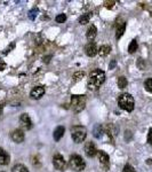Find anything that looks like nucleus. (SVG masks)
Returning a JSON list of instances; mask_svg holds the SVG:
<instances>
[{"label": "nucleus", "mask_w": 152, "mask_h": 172, "mask_svg": "<svg viewBox=\"0 0 152 172\" xmlns=\"http://www.w3.org/2000/svg\"><path fill=\"white\" fill-rule=\"evenodd\" d=\"M105 80V74L103 70L100 69H95L90 72L88 82H87V87L90 91H96L100 89L102 84Z\"/></svg>", "instance_id": "nucleus-1"}, {"label": "nucleus", "mask_w": 152, "mask_h": 172, "mask_svg": "<svg viewBox=\"0 0 152 172\" xmlns=\"http://www.w3.org/2000/svg\"><path fill=\"white\" fill-rule=\"evenodd\" d=\"M118 105L121 109L130 112L134 110L135 101H134V97H131L129 93H123L118 97Z\"/></svg>", "instance_id": "nucleus-2"}, {"label": "nucleus", "mask_w": 152, "mask_h": 172, "mask_svg": "<svg viewBox=\"0 0 152 172\" xmlns=\"http://www.w3.org/2000/svg\"><path fill=\"white\" fill-rule=\"evenodd\" d=\"M71 137H72V140L76 143H81L87 137L86 127L81 126V125L72 126L71 127Z\"/></svg>", "instance_id": "nucleus-3"}, {"label": "nucleus", "mask_w": 152, "mask_h": 172, "mask_svg": "<svg viewBox=\"0 0 152 172\" xmlns=\"http://www.w3.org/2000/svg\"><path fill=\"white\" fill-rule=\"evenodd\" d=\"M69 166L72 169L73 171H82L86 166V163L84 161V158L80 156V155H77V154H73L70 156V159H69Z\"/></svg>", "instance_id": "nucleus-4"}, {"label": "nucleus", "mask_w": 152, "mask_h": 172, "mask_svg": "<svg viewBox=\"0 0 152 172\" xmlns=\"http://www.w3.org/2000/svg\"><path fill=\"white\" fill-rule=\"evenodd\" d=\"M86 106V97L85 95H72L71 97V108L74 112H80L84 110Z\"/></svg>", "instance_id": "nucleus-5"}, {"label": "nucleus", "mask_w": 152, "mask_h": 172, "mask_svg": "<svg viewBox=\"0 0 152 172\" xmlns=\"http://www.w3.org/2000/svg\"><path fill=\"white\" fill-rule=\"evenodd\" d=\"M53 164H54V168L58 170V171H64L65 170V161L64 157L62 156L61 154H55L54 157H53Z\"/></svg>", "instance_id": "nucleus-6"}, {"label": "nucleus", "mask_w": 152, "mask_h": 172, "mask_svg": "<svg viewBox=\"0 0 152 172\" xmlns=\"http://www.w3.org/2000/svg\"><path fill=\"white\" fill-rule=\"evenodd\" d=\"M20 126L23 130H30L32 127V120L28 114H22L20 117Z\"/></svg>", "instance_id": "nucleus-7"}, {"label": "nucleus", "mask_w": 152, "mask_h": 172, "mask_svg": "<svg viewBox=\"0 0 152 172\" xmlns=\"http://www.w3.org/2000/svg\"><path fill=\"white\" fill-rule=\"evenodd\" d=\"M85 52H86L87 56L93 58L98 53V48H97V46H96L94 41H89L86 45V47H85Z\"/></svg>", "instance_id": "nucleus-8"}, {"label": "nucleus", "mask_w": 152, "mask_h": 172, "mask_svg": "<svg viewBox=\"0 0 152 172\" xmlns=\"http://www.w3.org/2000/svg\"><path fill=\"white\" fill-rule=\"evenodd\" d=\"M97 148H96V146H95L94 142L89 141L86 143V146H85V153H86V155L88 157H94L95 155H97Z\"/></svg>", "instance_id": "nucleus-9"}, {"label": "nucleus", "mask_w": 152, "mask_h": 172, "mask_svg": "<svg viewBox=\"0 0 152 172\" xmlns=\"http://www.w3.org/2000/svg\"><path fill=\"white\" fill-rule=\"evenodd\" d=\"M97 157H98L100 163H101L105 169H108L109 165H110V158H109L108 154H106L105 151H103V150H98V151H97Z\"/></svg>", "instance_id": "nucleus-10"}, {"label": "nucleus", "mask_w": 152, "mask_h": 172, "mask_svg": "<svg viewBox=\"0 0 152 172\" xmlns=\"http://www.w3.org/2000/svg\"><path fill=\"white\" fill-rule=\"evenodd\" d=\"M24 132L20 130V128H17V130H14L13 132H12V139H13V141L16 142V143H21V142L24 141Z\"/></svg>", "instance_id": "nucleus-11"}, {"label": "nucleus", "mask_w": 152, "mask_h": 172, "mask_svg": "<svg viewBox=\"0 0 152 172\" xmlns=\"http://www.w3.org/2000/svg\"><path fill=\"white\" fill-rule=\"evenodd\" d=\"M43 94H45V87H43V86H37V87H35L33 90L31 91V93H30L31 97H32V99H36V100L43 97Z\"/></svg>", "instance_id": "nucleus-12"}, {"label": "nucleus", "mask_w": 152, "mask_h": 172, "mask_svg": "<svg viewBox=\"0 0 152 172\" xmlns=\"http://www.w3.org/2000/svg\"><path fill=\"white\" fill-rule=\"evenodd\" d=\"M64 132H65V127L64 126H57L55 128V131H54V133H53V137H54V140L55 141H59L61 140V138L64 135Z\"/></svg>", "instance_id": "nucleus-13"}, {"label": "nucleus", "mask_w": 152, "mask_h": 172, "mask_svg": "<svg viewBox=\"0 0 152 172\" xmlns=\"http://www.w3.org/2000/svg\"><path fill=\"white\" fill-rule=\"evenodd\" d=\"M96 35H97V29H96V27H95V25H90V27L87 29V32H86L87 39L92 41V40L96 37Z\"/></svg>", "instance_id": "nucleus-14"}, {"label": "nucleus", "mask_w": 152, "mask_h": 172, "mask_svg": "<svg viewBox=\"0 0 152 172\" xmlns=\"http://www.w3.org/2000/svg\"><path fill=\"white\" fill-rule=\"evenodd\" d=\"M10 157L2 148H0V165H7L9 163Z\"/></svg>", "instance_id": "nucleus-15"}, {"label": "nucleus", "mask_w": 152, "mask_h": 172, "mask_svg": "<svg viewBox=\"0 0 152 172\" xmlns=\"http://www.w3.org/2000/svg\"><path fill=\"white\" fill-rule=\"evenodd\" d=\"M125 30H126V23L121 22L120 24H118V27H117V33H116V38H117V39L121 38V36L123 35Z\"/></svg>", "instance_id": "nucleus-16"}, {"label": "nucleus", "mask_w": 152, "mask_h": 172, "mask_svg": "<svg viewBox=\"0 0 152 172\" xmlns=\"http://www.w3.org/2000/svg\"><path fill=\"white\" fill-rule=\"evenodd\" d=\"M110 52H111V46L109 45H103L98 48V54L101 56H106V55L110 54Z\"/></svg>", "instance_id": "nucleus-17"}, {"label": "nucleus", "mask_w": 152, "mask_h": 172, "mask_svg": "<svg viewBox=\"0 0 152 172\" xmlns=\"http://www.w3.org/2000/svg\"><path fill=\"white\" fill-rule=\"evenodd\" d=\"M90 17H92V13H85V14H82V15L79 17V23L80 24H87V23L89 22V20H90Z\"/></svg>", "instance_id": "nucleus-18"}, {"label": "nucleus", "mask_w": 152, "mask_h": 172, "mask_svg": "<svg viewBox=\"0 0 152 172\" xmlns=\"http://www.w3.org/2000/svg\"><path fill=\"white\" fill-rule=\"evenodd\" d=\"M117 84H118V87H119V89H125V87H127V84H128L127 78L123 77V76L119 77L118 80H117Z\"/></svg>", "instance_id": "nucleus-19"}, {"label": "nucleus", "mask_w": 152, "mask_h": 172, "mask_svg": "<svg viewBox=\"0 0 152 172\" xmlns=\"http://www.w3.org/2000/svg\"><path fill=\"white\" fill-rule=\"evenodd\" d=\"M12 172H29V170L26 169V166H24L23 164H16L13 166Z\"/></svg>", "instance_id": "nucleus-20"}, {"label": "nucleus", "mask_w": 152, "mask_h": 172, "mask_svg": "<svg viewBox=\"0 0 152 172\" xmlns=\"http://www.w3.org/2000/svg\"><path fill=\"white\" fill-rule=\"evenodd\" d=\"M137 41L135 40V39H133L131 41H130L129 46H128V52L130 53V54H133V53H135L136 51H137Z\"/></svg>", "instance_id": "nucleus-21"}, {"label": "nucleus", "mask_w": 152, "mask_h": 172, "mask_svg": "<svg viewBox=\"0 0 152 172\" xmlns=\"http://www.w3.org/2000/svg\"><path fill=\"white\" fill-rule=\"evenodd\" d=\"M103 132H104L103 126H102V125H96L94 128V137L95 138H101Z\"/></svg>", "instance_id": "nucleus-22"}, {"label": "nucleus", "mask_w": 152, "mask_h": 172, "mask_svg": "<svg viewBox=\"0 0 152 172\" xmlns=\"http://www.w3.org/2000/svg\"><path fill=\"white\" fill-rule=\"evenodd\" d=\"M144 87L149 93H152V78H148V79L145 80Z\"/></svg>", "instance_id": "nucleus-23"}, {"label": "nucleus", "mask_w": 152, "mask_h": 172, "mask_svg": "<svg viewBox=\"0 0 152 172\" xmlns=\"http://www.w3.org/2000/svg\"><path fill=\"white\" fill-rule=\"evenodd\" d=\"M84 76H85V72H84V71H78V72H76L74 76H73L74 82H78V80H80V79H82Z\"/></svg>", "instance_id": "nucleus-24"}, {"label": "nucleus", "mask_w": 152, "mask_h": 172, "mask_svg": "<svg viewBox=\"0 0 152 172\" xmlns=\"http://www.w3.org/2000/svg\"><path fill=\"white\" fill-rule=\"evenodd\" d=\"M55 21L57 23H64L65 21H66V15H65V14H59V15L56 16Z\"/></svg>", "instance_id": "nucleus-25"}, {"label": "nucleus", "mask_w": 152, "mask_h": 172, "mask_svg": "<svg viewBox=\"0 0 152 172\" xmlns=\"http://www.w3.org/2000/svg\"><path fill=\"white\" fill-rule=\"evenodd\" d=\"M37 13H38V9H37V8H33V9H32V10L29 13V18H30V20H32V21H33V20L36 18Z\"/></svg>", "instance_id": "nucleus-26"}, {"label": "nucleus", "mask_w": 152, "mask_h": 172, "mask_svg": "<svg viewBox=\"0 0 152 172\" xmlns=\"http://www.w3.org/2000/svg\"><path fill=\"white\" fill-rule=\"evenodd\" d=\"M123 172H136V171H135V169H134L130 164H126L123 166Z\"/></svg>", "instance_id": "nucleus-27"}, {"label": "nucleus", "mask_w": 152, "mask_h": 172, "mask_svg": "<svg viewBox=\"0 0 152 172\" xmlns=\"http://www.w3.org/2000/svg\"><path fill=\"white\" fill-rule=\"evenodd\" d=\"M115 4H116V1H104V7L108 9H112Z\"/></svg>", "instance_id": "nucleus-28"}, {"label": "nucleus", "mask_w": 152, "mask_h": 172, "mask_svg": "<svg viewBox=\"0 0 152 172\" xmlns=\"http://www.w3.org/2000/svg\"><path fill=\"white\" fill-rule=\"evenodd\" d=\"M137 67L140 68L141 70H144V69H145V63H144V61H143V59H138Z\"/></svg>", "instance_id": "nucleus-29"}, {"label": "nucleus", "mask_w": 152, "mask_h": 172, "mask_svg": "<svg viewBox=\"0 0 152 172\" xmlns=\"http://www.w3.org/2000/svg\"><path fill=\"white\" fill-rule=\"evenodd\" d=\"M148 142L152 146V128L149 130V133H148Z\"/></svg>", "instance_id": "nucleus-30"}, {"label": "nucleus", "mask_w": 152, "mask_h": 172, "mask_svg": "<svg viewBox=\"0 0 152 172\" xmlns=\"http://www.w3.org/2000/svg\"><path fill=\"white\" fill-rule=\"evenodd\" d=\"M14 47H15V43H12V44H10V46L6 48V51H5V54H7V53H9V52H10V49H13Z\"/></svg>", "instance_id": "nucleus-31"}, {"label": "nucleus", "mask_w": 152, "mask_h": 172, "mask_svg": "<svg viewBox=\"0 0 152 172\" xmlns=\"http://www.w3.org/2000/svg\"><path fill=\"white\" fill-rule=\"evenodd\" d=\"M115 67H116V60H112V61H111V63H110V66H109V69H110V70H112Z\"/></svg>", "instance_id": "nucleus-32"}, {"label": "nucleus", "mask_w": 152, "mask_h": 172, "mask_svg": "<svg viewBox=\"0 0 152 172\" xmlns=\"http://www.w3.org/2000/svg\"><path fill=\"white\" fill-rule=\"evenodd\" d=\"M146 163H148V164H152V159H151V158L146 159Z\"/></svg>", "instance_id": "nucleus-33"}]
</instances>
